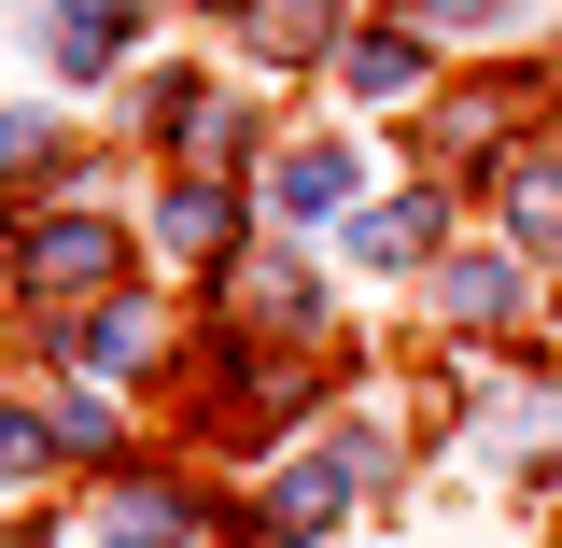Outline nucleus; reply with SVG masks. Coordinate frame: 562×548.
<instances>
[{
	"label": "nucleus",
	"mask_w": 562,
	"mask_h": 548,
	"mask_svg": "<svg viewBox=\"0 0 562 548\" xmlns=\"http://www.w3.org/2000/svg\"><path fill=\"white\" fill-rule=\"evenodd\" d=\"M408 70H422L408 43H351V85H366V99H408Z\"/></svg>",
	"instance_id": "1"
},
{
	"label": "nucleus",
	"mask_w": 562,
	"mask_h": 548,
	"mask_svg": "<svg viewBox=\"0 0 562 548\" xmlns=\"http://www.w3.org/2000/svg\"><path fill=\"white\" fill-rule=\"evenodd\" d=\"M281 198H295V211H338V198H351V169H338V155H295V183H281Z\"/></svg>",
	"instance_id": "2"
}]
</instances>
